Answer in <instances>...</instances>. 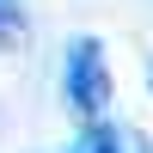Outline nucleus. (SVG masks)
Instances as JSON below:
<instances>
[{
    "instance_id": "f257e3e1",
    "label": "nucleus",
    "mask_w": 153,
    "mask_h": 153,
    "mask_svg": "<svg viewBox=\"0 0 153 153\" xmlns=\"http://www.w3.org/2000/svg\"><path fill=\"white\" fill-rule=\"evenodd\" d=\"M61 86H68V104L80 110L86 123H98L110 110V68H104V43H98V37H80V43L68 49Z\"/></svg>"
},
{
    "instance_id": "f03ea898",
    "label": "nucleus",
    "mask_w": 153,
    "mask_h": 153,
    "mask_svg": "<svg viewBox=\"0 0 153 153\" xmlns=\"http://www.w3.org/2000/svg\"><path fill=\"white\" fill-rule=\"evenodd\" d=\"M86 153H141V135H129V129H92L86 135Z\"/></svg>"
},
{
    "instance_id": "7ed1b4c3",
    "label": "nucleus",
    "mask_w": 153,
    "mask_h": 153,
    "mask_svg": "<svg viewBox=\"0 0 153 153\" xmlns=\"http://www.w3.org/2000/svg\"><path fill=\"white\" fill-rule=\"evenodd\" d=\"M0 19H6V6H0Z\"/></svg>"
},
{
    "instance_id": "20e7f679",
    "label": "nucleus",
    "mask_w": 153,
    "mask_h": 153,
    "mask_svg": "<svg viewBox=\"0 0 153 153\" xmlns=\"http://www.w3.org/2000/svg\"><path fill=\"white\" fill-rule=\"evenodd\" d=\"M147 80H153V68H147Z\"/></svg>"
}]
</instances>
